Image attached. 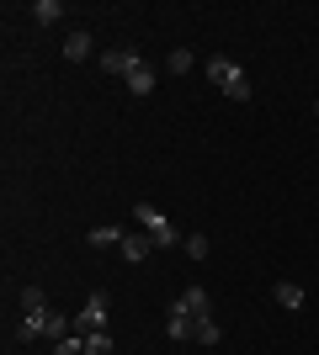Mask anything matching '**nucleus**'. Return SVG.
<instances>
[{
    "label": "nucleus",
    "instance_id": "nucleus-7",
    "mask_svg": "<svg viewBox=\"0 0 319 355\" xmlns=\"http://www.w3.org/2000/svg\"><path fill=\"white\" fill-rule=\"evenodd\" d=\"M91 250H117L122 239H128V228H117V223H101V228H91Z\"/></svg>",
    "mask_w": 319,
    "mask_h": 355
},
{
    "label": "nucleus",
    "instance_id": "nucleus-16",
    "mask_svg": "<svg viewBox=\"0 0 319 355\" xmlns=\"http://www.w3.org/2000/svg\"><path fill=\"white\" fill-rule=\"evenodd\" d=\"M54 355H85V334H69V340L54 345Z\"/></svg>",
    "mask_w": 319,
    "mask_h": 355
},
{
    "label": "nucleus",
    "instance_id": "nucleus-5",
    "mask_svg": "<svg viewBox=\"0 0 319 355\" xmlns=\"http://www.w3.org/2000/svg\"><path fill=\"white\" fill-rule=\"evenodd\" d=\"M165 334L170 340H192L197 334V313H186L181 302H170V318H165Z\"/></svg>",
    "mask_w": 319,
    "mask_h": 355
},
{
    "label": "nucleus",
    "instance_id": "nucleus-8",
    "mask_svg": "<svg viewBox=\"0 0 319 355\" xmlns=\"http://www.w3.org/2000/svg\"><path fill=\"white\" fill-rule=\"evenodd\" d=\"M176 302H181L186 313H197V318H213V297L202 292V286H186V292L176 297Z\"/></svg>",
    "mask_w": 319,
    "mask_h": 355
},
{
    "label": "nucleus",
    "instance_id": "nucleus-6",
    "mask_svg": "<svg viewBox=\"0 0 319 355\" xmlns=\"http://www.w3.org/2000/svg\"><path fill=\"white\" fill-rule=\"evenodd\" d=\"M117 250H122V260H133V266H144V260H149V254L160 250V244H154L149 234H128V239L117 244Z\"/></svg>",
    "mask_w": 319,
    "mask_h": 355
},
{
    "label": "nucleus",
    "instance_id": "nucleus-1",
    "mask_svg": "<svg viewBox=\"0 0 319 355\" xmlns=\"http://www.w3.org/2000/svg\"><path fill=\"white\" fill-rule=\"evenodd\" d=\"M208 80L224 90L229 101H250V74H245L234 59H224V53H218V59H208Z\"/></svg>",
    "mask_w": 319,
    "mask_h": 355
},
{
    "label": "nucleus",
    "instance_id": "nucleus-2",
    "mask_svg": "<svg viewBox=\"0 0 319 355\" xmlns=\"http://www.w3.org/2000/svg\"><path fill=\"white\" fill-rule=\"evenodd\" d=\"M133 218H138V228H144V234H149L154 244H160V250H170V244H181V228H176V223H170V218H165L160 207H149V202H138V207H133Z\"/></svg>",
    "mask_w": 319,
    "mask_h": 355
},
{
    "label": "nucleus",
    "instance_id": "nucleus-12",
    "mask_svg": "<svg viewBox=\"0 0 319 355\" xmlns=\"http://www.w3.org/2000/svg\"><path fill=\"white\" fill-rule=\"evenodd\" d=\"M32 16H38L43 27H54V21L64 16V6H59V0H38V6H32Z\"/></svg>",
    "mask_w": 319,
    "mask_h": 355
},
{
    "label": "nucleus",
    "instance_id": "nucleus-14",
    "mask_svg": "<svg viewBox=\"0 0 319 355\" xmlns=\"http://www.w3.org/2000/svg\"><path fill=\"white\" fill-rule=\"evenodd\" d=\"M85 355H112V334H106V329L85 334Z\"/></svg>",
    "mask_w": 319,
    "mask_h": 355
},
{
    "label": "nucleus",
    "instance_id": "nucleus-11",
    "mask_svg": "<svg viewBox=\"0 0 319 355\" xmlns=\"http://www.w3.org/2000/svg\"><path fill=\"white\" fill-rule=\"evenodd\" d=\"M272 297L282 302V308H304V286H298V282H277Z\"/></svg>",
    "mask_w": 319,
    "mask_h": 355
},
{
    "label": "nucleus",
    "instance_id": "nucleus-9",
    "mask_svg": "<svg viewBox=\"0 0 319 355\" xmlns=\"http://www.w3.org/2000/svg\"><path fill=\"white\" fill-rule=\"evenodd\" d=\"M154 80H160V74H154V64H149V59H144V64H138V69H133V74H128V90H133L138 101H144V96H149V90H154Z\"/></svg>",
    "mask_w": 319,
    "mask_h": 355
},
{
    "label": "nucleus",
    "instance_id": "nucleus-17",
    "mask_svg": "<svg viewBox=\"0 0 319 355\" xmlns=\"http://www.w3.org/2000/svg\"><path fill=\"white\" fill-rule=\"evenodd\" d=\"M165 69H170V74H186V69H192V53H186V48H176V53L165 59Z\"/></svg>",
    "mask_w": 319,
    "mask_h": 355
},
{
    "label": "nucleus",
    "instance_id": "nucleus-3",
    "mask_svg": "<svg viewBox=\"0 0 319 355\" xmlns=\"http://www.w3.org/2000/svg\"><path fill=\"white\" fill-rule=\"evenodd\" d=\"M96 329H106V292H91L85 308L75 313V334H96Z\"/></svg>",
    "mask_w": 319,
    "mask_h": 355
},
{
    "label": "nucleus",
    "instance_id": "nucleus-18",
    "mask_svg": "<svg viewBox=\"0 0 319 355\" xmlns=\"http://www.w3.org/2000/svg\"><path fill=\"white\" fill-rule=\"evenodd\" d=\"M186 254H192V260H208V239L192 234V239H186Z\"/></svg>",
    "mask_w": 319,
    "mask_h": 355
},
{
    "label": "nucleus",
    "instance_id": "nucleus-4",
    "mask_svg": "<svg viewBox=\"0 0 319 355\" xmlns=\"http://www.w3.org/2000/svg\"><path fill=\"white\" fill-rule=\"evenodd\" d=\"M96 64H101L106 74H122V80H128V74H133L144 59H138V48H106V53H101Z\"/></svg>",
    "mask_w": 319,
    "mask_h": 355
},
{
    "label": "nucleus",
    "instance_id": "nucleus-19",
    "mask_svg": "<svg viewBox=\"0 0 319 355\" xmlns=\"http://www.w3.org/2000/svg\"><path fill=\"white\" fill-rule=\"evenodd\" d=\"M314 117H319V101H314Z\"/></svg>",
    "mask_w": 319,
    "mask_h": 355
},
{
    "label": "nucleus",
    "instance_id": "nucleus-10",
    "mask_svg": "<svg viewBox=\"0 0 319 355\" xmlns=\"http://www.w3.org/2000/svg\"><path fill=\"white\" fill-rule=\"evenodd\" d=\"M91 32H69V37H64V59L69 64H80V59H91Z\"/></svg>",
    "mask_w": 319,
    "mask_h": 355
},
{
    "label": "nucleus",
    "instance_id": "nucleus-15",
    "mask_svg": "<svg viewBox=\"0 0 319 355\" xmlns=\"http://www.w3.org/2000/svg\"><path fill=\"white\" fill-rule=\"evenodd\" d=\"M197 345H218V324L213 318H197V334H192Z\"/></svg>",
    "mask_w": 319,
    "mask_h": 355
},
{
    "label": "nucleus",
    "instance_id": "nucleus-13",
    "mask_svg": "<svg viewBox=\"0 0 319 355\" xmlns=\"http://www.w3.org/2000/svg\"><path fill=\"white\" fill-rule=\"evenodd\" d=\"M22 313H48V297L38 286H22Z\"/></svg>",
    "mask_w": 319,
    "mask_h": 355
}]
</instances>
